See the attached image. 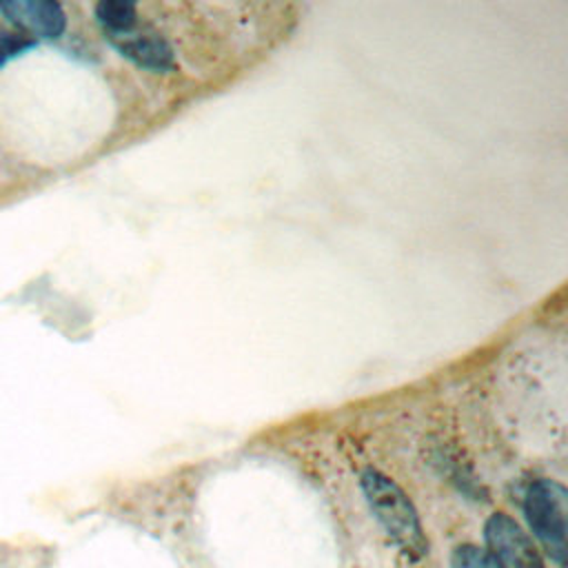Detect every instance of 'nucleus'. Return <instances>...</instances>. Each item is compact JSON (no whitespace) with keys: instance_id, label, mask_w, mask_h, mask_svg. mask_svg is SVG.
<instances>
[{"instance_id":"obj_1","label":"nucleus","mask_w":568,"mask_h":568,"mask_svg":"<svg viewBox=\"0 0 568 568\" xmlns=\"http://www.w3.org/2000/svg\"><path fill=\"white\" fill-rule=\"evenodd\" d=\"M359 484L371 513L384 532L393 539V544L410 559L428 555V539L406 493L377 468H366L359 477Z\"/></svg>"},{"instance_id":"obj_2","label":"nucleus","mask_w":568,"mask_h":568,"mask_svg":"<svg viewBox=\"0 0 568 568\" xmlns=\"http://www.w3.org/2000/svg\"><path fill=\"white\" fill-rule=\"evenodd\" d=\"M524 517L528 530L546 557L564 568L568 557V493L555 479H537L524 497Z\"/></svg>"},{"instance_id":"obj_3","label":"nucleus","mask_w":568,"mask_h":568,"mask_svg":"<svg viewBox=\"0 0 568 568\" xmlns=\"http://www.w3.org/2000/svg\"><path fill=\"white\" fill-rule=\"evenodd\" d=\"M486 552L499 568H546L532 537L506 513H493L484 526Z\"/></svg>"},{"instance_id":"obj_4","label":"nucleus","mask_w":568,"mask_h":568,"mask_svg":"<svg viewBox=\"0 0 568 568\" xmlns=\"http://www.w3.org/2000/svg\"><path fill=\"white\" fill-rule=\"evenodd\" d=\"M2 18L29 38H60L67 29L64 9L49 0H7L0 2Z\"/></svg>"},{"instance_id":"obj_5","label":"nucleus","mask_w":568,"mask_h":568,"mask_svg":"<svg viewBox=\"0 0 568 568\" xmlns=\"http://www.w3.org/2000/svg\"><path fill=\"white\" fill-rule=\"evenodd\" d=\"M109 40L122 55L133 60L138 67L153 69V71H164L173 67V51L160 38L124 33V36H111Z\"/></svg>"},{"instance_id":"obj_6","label":"nucleus","mask_w":568,"mask_h":568,"mask_svg":"<svg viewBox=\"0 0 568 568\" xmlns=\"http://www.w3.org/2000/svg\"><path fill=\"white\" fill-rule=\"evenodd\" d=\"M95 18L109 38L124 36V33L133 31V27L138 22V9L131 2L104 0V2L95 4Z\"/></svg>"},{"instance_id":"obj_7","label":"nucleus","mask_w":568,"mask_h":568,"mask_svg":"<svg viewBox=\"0 0 568 568\" xmlns=\"http://www.w3.org/2000/svg\"><path fill=\"white\" fill-rule=\"evenodd\" d=\"M450 568H499L484 548L462 544L450 555Z\"/></svg>"},{"instance_id":"obj_8","label":"nucleus","mask_w":568,"mask_h":568,"mask_svg":"<svg viewBox=\"0 0 568 568\" xmlns=\"http://www.w3.org/2000/svg\"><path fill=\"white\" fill-rule=\"evenodd\" d=\"M0 20H2V13H0ZM33 44H36L33 38L20 33L18 29H9V27H4V24L0 22V67H2L9 58H13V55H18V53H22V51H27V49H31Z\"/></svg>"}]
</instances>
